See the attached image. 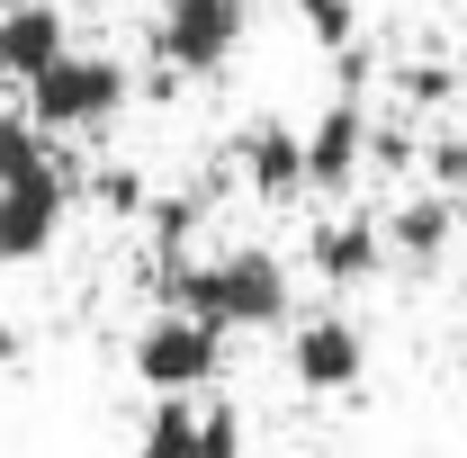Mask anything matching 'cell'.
<instances>
[{
    "label": "cell",
    "mask_w": 467,
    "mask_h": 458,
    "mask_svg": "<svg viewBox=\"0 0 467 458\" xmlns=\"http://www.w3.org/2000/svg\"><path fill=\"white\" fill-rule=\"evenodd\" d=\"M162 306L171 315H198L216 333H243V324H288V261L261 252V243H234V252H171L162 270Z\"/></svg>",
    "instance_id": "obj_1"
},
{
    "label": "cell",
    "mask_w": 467,
    "mask_h": 458,
    "mask_svg": "<svg viewBox=\"0 0 467 458\" xmlns=\"http://www.w3.org/2000/svg\"><path fill=\"white\" fill-rule=\"evenodd\" d=\"M216 369H225V333L216 324H198V315H144V333H135V378L153 387V396H198V387H216Z\"/></svg>",
    "instance_id": "obj_2"
},
{
    "label": "cell",
    "mask_w": 467,
    "mask_h": 458,
    "mask_svg": "<svg viewBox=\"0 0 467 458\" xmlns=\"http://www.w3.org/2000/svg\"><path fill=\"white\" fill-rule=\"evenodd\" d=\"M126 90H135V81H126L117 55H81V46H72L46 81H27V117H36L46 135H63V126H109V117L126 109Z\"/></svg>",
    "instance_id": "obj_3"
},
{
    "label": "cell",
    "mask_w": 467,
    "mask_h": 458,
    "mask_svg": "<svg viewBox=\"0 0 467 458\" xmlns=\"http://www.w3.org/2000/svg\"><path fill=\"white\" fill-rule=\"evenodd\" d=\"M243 27H252V0H162L153 9V55L171 72H216V63H234Z\"/></svg>",
    "instance_id": "obj_4"
},
{
    "label": "cell",
    "mask_w": 467,
    "mask_h": 458,
    "mask_svg": "<svg viewBox=\"0 0 467 458\" xmlns=\"http://www.w3.org/2000/svg\"><path fill=\"white\" fill-rule=\"evenodd\" d=\"M288 369H296L306 396H342V387H359V369H368V333L324 306V315H306L288 333Z\"/></svg>",
    "instance_id": "obj_5"
},
{
    "label": "cell",
    "mask_w": 467,
    "mask_h": 458,
    "mask_svg": "<svg viewBox=\"0 0 467 458\" xmlns=\"http://www.w3.org/2000/svg\"><path fill=\"white\" fill-rule=\"evenodd\" d=\"M63 198H72V162L36 172V180H9L0 189V261H36L63 234Z\"/></svg>",
    "instance_id": "obj_6"
},
{
    "label": "cell",
    "mask_w": 467,
    "mask_h": 458,
    "mask_svg": "<svg viewBox=\"0 0 467 458\" xmlns=\"http://www.w3.org/2000/svg\"><path fill=\"white\" fill-rule=\"evenodd\" d=\"M234 162H243V180H252L261 198H296V189H306V135H296L288 117H252V126L234 135Z\"/></svg>",
    "instance_id": "obj_7"
},
{
    "label": "cell",
    "mask_w": 467,
    "mask_h": 458,
    "mask_svg": "<svg viewBox=\"0 0 467 458\" xmlns=\"http://www.w3.org/2000/svg\"><path fill=\"white\" fill-rule=\"evenodd\" d=\"M368 162V109L333 99V109L306 126V189H350V172Z\"/></svg>",
    "instance_id": "obj_8"
},
{
    "label": "cell",
    "mask_w": 467,
    "mask_h": 458,
    "mask_svg": "<svg viewBox=\"0 0 467 458\" xmlns=\"http://www.w3.org/2000/svg\"><path fill=\"white\" fill-rule=\"evenodd\" d=\"M63 55H72V36H63V9H55V0H18V9H0V72L46 81Z\"/></svg>",
    "instance_id": "obj_9"
},
{
    "label": "cell",
    "mask_w": 467,
    "mask_h": 458,
    "mask_svg": "<svg viewBox=\"0 0 467 458\" xmlns=\"http://www.w3.org/2000/svg\"><path fill=\"white\" fill-rule=\"evenodd\" d=\"M306 261L333 287H350V279H368V270L387 261V225H378V216H324V225L306 234Z\"/></svg>",
    "instance_id": "obj_10"
},
{
    "label": "cell",
    "mask_w": 467,
    "mask_h": 458,
    "mask_svg": "<svg viewBox=\"0 0 467 458\" xmlns=\"http://www.w3.org/2000/svg\"><path fill=\"white\" fill-rule=\"evenodd\" d=\"M450 225H459V207L441 189H413V198H396V216H387V252H405L413 270H422V261L450 252Z\"/></svg>",
    "instance_id": "obj_11"
},
{
    "label": "cell",
    "mask_w": 467,
    "mask_h": 458,
    "mask_svg": "<svg viewBox=\"0 0 467 458\" xmlns=\"http://www.w3.org/2000/svg\"><path fill=\"white\" fill-rule=\"evenodd\" d=\"M198 450H207V404L162 396L153 413H144V441H135V458H198Z\"/></svg>",
    "instance_id": "obj_12"
},
{
    "label": "cell",
    "mask_w": 467,
    "mask_h": 458,
    "mask_svg": "<svg viewBox=\"0 0 467 458\" xmlns=\"http://www.w3.org/2000/svg\"><path fill=\"white\" fill-rule=\"evenodd\" d=\"M36 172H63L55 135H46L36 117H9V109H0V189H9V180H36Z\"/></svg>",
    "instance_id": "obj_13"
},
{
    "label": "cell",
    "mask_w": 467,
    "mask_h": 458,
    "mask_svg": "<svg viewBox=\"0 0 467 458\" xmlns=\"http://www.w3.org/2000/svg\"><path fill=\"white\" fill-rule=\"evenodd\" d=\"M90 198H99L109 216H144V207H153V180L135 172V162H99V172H90Z\"/></svg>",
    "instance_id": "obj_14"
},
{
    "label": "cell",
    "mask_w": 467,
    "mask_h": 458,
    "mask_svg": "<svg viewBox=\"0 0 467 458\" xmlns=\"http://www.w3.org/2000/svg\"><path fill=\"white\" fill-rule=\"evenodd\" d=\"M422 162H431V189H441L450 207H467V126H450V135H441Z\"/></svg>",
    "instance_id": "obj_15"
},
{
    "label": "cell",
    "mask_w": 467,
    "mask_h": 458,
    "mask_svg": "<svg viewBox=\"0 0 467 458\" xmlns=\"http://www.w3.org/2000/svg\"><path fill=\"white\" fill-rule=\"evenodd\" d=\"M296 9H306V27H315L333 55H350V0H296Z\"/></svg>",
    "instance_id": "obj_16"
},
{
    "label": "cell",
    "mask_w": 467,
    "mask_h": 458,
    "mask_svg": "<svg viewBox=\"0 0 467 458\" xmlns=\"http://www.w3.org/2000/svg\"><path fill=\"white\" fill-rule=\"evenodd\" d=\"M198 458H243V413L234 404H207V450Z\"/></svg>",
    "instance_id": "obj_17"
},
{
    "label": "cell",
    "mask_w": 467,
    "mask_h": 458,
    "mask_svg": "<svg viewBox=\"0 0 467 458\" xmlns=\"http://www.w3.org/2000/svg\"><path fill=\"white\" fill-rule=\"evenodd\" d=\"M9 359H18V324L0 315V369H9Z\"/></svg>",
    "instance_id": "obj_18"
}]
</instances>
